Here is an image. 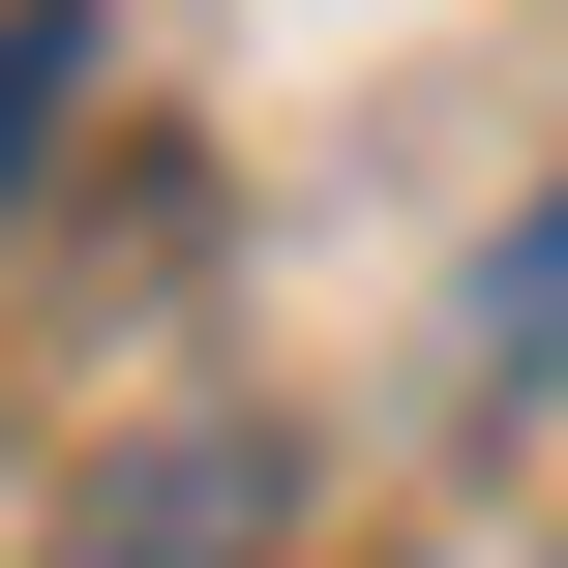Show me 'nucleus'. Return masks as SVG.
Returning a JSON list of instances; mask_svg holds the SVG:
<instances>
[{"mask_svg": "<svg viewBox=\"0 0 568 568\" xmlns=\"http://www.w3.org/2000/svg\"><path fill=\"white\" fill-rule=\"evenodd\" d=\"M60 120H90V30H60V0H30V30H0V210H30V180H60Z\"/></svg>", "mask_w": 568, "mask_h": 568, "instance_id": "obj_2", "label": "nucleus"}, {"mask_svg": "<svg viewBox=\"0 0 568 568\" xmlns=\"http://www.w3.org/2000/svg\"><path fill=\"white\" fill-rule=\"evenodd\" d=\"M479 359H568V210H509V240H479Z\"/></svg>", "mask_w": 568, "mask_h": 568, "instance_id": "obj_3", "label": "nucleus"}, {"mask_svg": "<svg viewBox=\"0 0 568 568\" xmlns=\"http://www.w3.org/2000/svg\"><path fill=\"white\" fill-rule=\"evenodd\" d=\"M240 539H270V449L210 419V449H150V479H90V539H60V568H240Z\"/></svg>", "mask_w": 568, "mask_h": 568, "instance_id": "obj_1", "label": "nucleus"}]
</instances>
